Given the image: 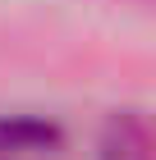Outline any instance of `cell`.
<instances>
[{
	"instance_id": "2",
	"label": "cell",
	"mask_w": 156,
	"mask_h": 160,
	"mask_svg": "<svg viewBox=\"0 0 156 160\" xmlns=\"http://www.w3.org/2000/svg\"><path fill=\"white\" fill-rule=\"evenodd\" d=\"M101 160H147V142H143V133H138V123H115L110 128V137H106V156Z\"/></svg>"
},
{
	"instance_id": "1",
	"label": "cell",
	"mask_w": 156,
	"mask_h": 160,
	"mask_svg": "<svg viewBox=\"0 0 156 160\" xmlns=\"http://www.w3.org/2000/svg\"><path fill=\"white\" fill-rule=\"evenodd\" d=\"M60 142V133L51 123L32 119V114H14V119H0V160L9 156H28V151H46Z\"/></svg>"
}]
</instances>
